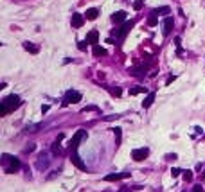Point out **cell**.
Segmentation results:
<instances>
[{"mask_svg":"<svg viewBox=\"0 0 205 192\" xmlns=\"http://www.w3.org/2000/svg\"><path fill=\"white\" fill-rule=\"evenodd\" d=\"M113 133H115V138H117L115 145H121V140H122V131H121V127H113Z\"/></svg>","mask_w":205,"mask_h":192,"instance_id":"18","label":"cell"},{"mask_svg":"<svg viewBox=\"0 0 205 192\" xmlns=\"http://www.w3.org/2000/svg\"><path fill=\"white\" fill-rule=\"evenodd\" d=\"M34 149H36V145H34V144H31L29 147H25V149H24V153H32Z\"/></svg>","mask_w":205,"mask_h":192,"instance_id":"26","label":"cell"},{"mask_svg":"<svg viewBox=\"0 0 205 192\" xmlns=\"http://www.w3.org/2000/svg\"><path fill=\"white\" fill-rule=\"evenodd\" d=\"M83 22H85L83 15H79V13H74V15H72V27H74V29H79V27L83 25Z\"/></svg>","mask_w":205,"mask_h":192,"instance_id":"10","label":"cell"},{"mask_svg":"<svg viewBox=\"0 0 205 192\" xmlns=\"http://www.w3.org/2000/svg\"><path fill=\"white\" fill-rule=\"evenodd\" d=\"M121 192H129V189H126V187H124V189H121Z\"/></svg>","mask_w":205,"mask_h":192,"instance_id":"32","label":"cell"},{"mask_svg":"<svg viewBox=\"0 0 205 192\" xmlns=\"http://www.w3.org/2000/svg\"><path fill=\"white\" fill-rule=\"evenodd\" d=\"M99 108L97 106H86V108H83V113H86V111H97Z\"/></svg>","mask_w":205,"mask_h":192,"instance_id":"24","label":"cell"},{"mask_svg":"<svg viewBox=\"0 0 205 192\" xmlns=\"http://www.w3.org/2000/svg\"><path fill=\"white\" fill-rule=\"evenodd\" d=\"M52 153H54V154H59V153H61V145H59V142H54V145H52Z\"/></svg>","mask_w":205,"mask_h":192,"instance_id":"22","label":"cell"},{"mask_svg":"<svg viewBox=\"0 0 205 192\" xmlns=\"http://www.w3.org/2000/svg\"><path fill=\"white\" fill-rule=\"evenodd\" d=\"M20 104H22V101H20L18 95H15V93L7 95V97L2 101V104H0V115H7L11 111H15Z\"/></svg>","mask_w":205,"mask_h":192,"instance_id":"1","label":"cell"},{"mask_svg":"<svg viewBox=\"0 0 205 192\" xmlns=\"http://www.w3.org/2000/svg\"><path fill=\"white\" fill-rule=\"evenodd\" d=\"M173 25H175V24H173V18L167 16V18L164 20V24H162V34H164V36H169L171 31H173Z\"/></svg>","mask_w":205,"mask_h":192,"instance_id":"8","label":"cell"},{"mask_svg":"<svg viewBox=\"0 0 205 192\" xmlns=\"http://www.w3.org/2000/svg\"><path fill=\"white\" fill-rule=\"evenodd\" d=\"M70 162L76 165V167H78V169H81V170H86V163L83 162V160H81V156L78 154V153H72V156H70Z\"/></svg>","mask_w":205,"mask_h":192,"instance_id":"7","label":"cell"},{"mask_svg":"<svg viewBox=\"0 0 205 192\" xmlns=\"http://www.w3.org/2000/svg\"><path fill=\"white\" fill-rule=\"evenodd\" d=\"M192 192H203V187L202 185H196V187L192 189Z\"/></svg>","mask_w":205,"mask_h":192,"instance_id":"29","label":"cell"},{"mask_svg":"<svg viewBox=\"0 0 205 192\" xmlns=\"http://www.w3.org/2000/svg\"><path fill=\"white\" fill-rule=\"evenodd\" d=\"M133 25H135V22H133V20H129V22H124L121 29H115V31H113V34L119 38V41H122V40H124V36H126V34L129 33V31L133 29Z\"/></svg>","mask_w":205,"mask_h":192,"instance_id":"3","label":"cell"},{"mask_svg":"<svg viewBox=\"0 0 205 192\" xmlns=\"http://www.w3.org/2000/svg\"><path fill=\"white\" fill-rule=\"evenodd\" d=\"M83 138H86V131H85V129H78V131H76V135L72 136V140H70L69 147L72 149V151H76V149H78V145H79V142L83 140Z\"/></svg>","mask_w":205,"mask_h":192,"instance_id":"5","label":"cell"},{"mask_svg":"<svg viewBox=\"0 0 205 192\" xmlns=\"http://www.w3.org/2000/svg\"><path fill=\"white\" fill-rule=\"evenodd\" d=\"M2 163H4V169H6L7 174L16 173V170L22 167L20 160H18V158H13V156H9V154H4V156H2Z\"/></svg>","mask_w":205,"mask_h":192,"instance_id":"2","label":"cell"},{"mask_svg":"<svg viewBox=\"0 0 205 192\" xmlns=\"http://www.w3.org/2000/svg\"><path fill=\"white\" fill-rule=\"evenodd\" d=\"M47 165H49V158L41 153V154H40V158H38V163H36V167H38V169H45Z\"/></svg>","mask_w":205,"mask_h":192,"instance_id":"14","label":"cell"},{"mask_svg":"<svg viewBox=\"0 0 205 192\" xmlns=\"http://www.w3.org/2000/svg\"><path fill=\"white\" fill-rule=\"evenodd\" d=\"M171 11V9L167 7V6H164V7H158V9H153V13L151 15H155V16H158V15H167Z\"/></svg>","mask_w":205,"mask_h":192,"instance_id":"17","label":"cell"},{"mask_svg":"<svg viewBox=\"0 0 205 192\" xmlns=\"http://www.w3.org/2000/svg\"><path fill=\"white\" fill-rule=\"evenodd\" d=\"M97 15H99V9H95V7L86 9V13H85L86 20H95V18H97Z\"/></svg>","mask_w":205,"mask_h":192,"instance_id":"15","label":"cell"},{"mask_svg":"<svg viewBox=\"0 0 205 192\" xmlns=\"http://www.w3.org/2000/svg\"><path fill=\"white\" fill-rule=\"evenodd\" d=\"M78 49H79V50H85V49H86V45L83 43V41H79V45H78Z\"/></svg>","mask_w":205,"mask_h":192,"instance_id":"31","label":"cell"},{"mask_svg":"<svg viewBox=\"0 0 205 192\" xmlns=\"http://www.w3.org/2000/svg\"><path fill=\"white\" fill-rule=\"evenodd\" d=\"M142 92H146L144 86H135V88L129 90V95H139V93H142Z\"/></svg>","mask_w":205,"mask_h":192,"instance_id":"20","label":"cell"},{"mask_svg":"<svg viewBox=\"0 0 205 192\" xmlns=\"http://www.w3.org/2000/svg\"><path fill=\"white\" fill-rule=\"evenodd\" d=\"M157 24H158V20H157V16H155V15H151V16L148 18V25H149V27H155Z\"/></svg>","mask_w":205,"mask_h":192,"instance_id":"21","label":"cell"},{"mask_svg":"<svg viewBox=\"0 0 205 192\" xmlns=\"http://www.w3.org/2000/svg\"><path fill=\"white\" fill-rule=\"evenodd\" d=\"M97 40H99V33H97V31H90V33L86 34V43L95 45V43H97Z\"/></svg>","mask_w":205,"mask_h":192,"instance_id":"11","label":"cell"},{"mask_svg":"<svg viewBox=\"0 0 205 192\" xmlns=\"http://www.w3.org/2000/svg\"><path fill=\"white\" fill-rule=\"evenodd\" d=\"M183 179H185V181L192 179V173H191V170H183Z\"/></svg>","mask_w":205,"mask_h":192,"instance_id":"23","label":"cell"},{"mask_svg":"<svg viewBox=\"0 0 205 192\" xmlns=\"http://www.w3.org/2000/svg\"><path fill=\"white\" fill-rule=\"evenodd\" d=\"M166 160H176V154L173 153V154H166Z\"/></svg>","mask_w":205,"mask_h":192,"instance_id":"30","label":"cell"},{"mask_svg":"<svg viewBox=\"0 0 205 192\" xmlns=\"http://www.w3.org/2000/svg\"><path fill=\"white\" fill-rule=\"evenodd\" d=\"M24 49H25L27 52H31V54H38V50H40V47L34 45V43H31V41H25V43H24Z\"/></svg>","mask_w":205,"mask_h":192,"instance_id":"13","label":"cell"},{"mask_svg":"<svg viewBox=\"0 0 205 192\" xmlns=\"http://www.w3.org/2000/svg\"><path fill=\"white\" fill-rule=\"evenodd\" d=\"M180 173H183V170H180V169H173V170H171V174H173V178H176V176H178Z\"/></svg>","mask_w":205,"mask_h":192,"instance_id":"27","label":"cell"},{"mask_svg":"<svg viewBox=\"0 0 205 192\" xmlns=\"http://www.w3.org/2000/svg\"><path fill=\"white\" fill-rule=\"evenodd\" d=\"M110 92H112L113 95H117V97L121 95V88H110Z\"/></svg>","mask_w":205,"mask_h":192,"instance_id":"28","label":"cell"},{"mask_svg":"<svg viewBox=\"0 0 205 192\" xmlns=\"http://www.w3.org/2000/svg\"><path fill=\"white\" fill-rule=\"evenodd\" d=\"M81 92L78 90H69L67 93H65V99H63V104L67 106V104H76V102H79L81 101Z\"/></svg>","mask_w":205,"mask_h":192,"instance_id":"4","label":"cell"},{"mask_svg":"<svg viewBox=\"0 0 205 192\" xmlns=\"http://www.w3.org/2000/svg\"><path fill=\"white\" fill-rule=\"evenodd\" d=\"M149 154V149L146 147H140V149H133L132 151V158L135 160V162H142V160H146Z\"/></svg>","mask_w":205,"mask_h":192,"instance_id":"6","label":"cell"},{"mask_svg":"<svg viewBox=\"0 0 205 192\" xmlns=\"http://www.w3.org/2000/svg\"><path fill=\"white\" fill-rule=\"evenodd\" d=\"M142 6H144L142 0H137V2H133V7L137 9V11H139V9H142Z\"/></svg>","mask_w":205,"mask_h":192,"instance_id":"25","label":"cell"},{"mask_svg":"<svg viewBox=\"0 0 205 192\" xmlns=\"http://www.w3.org/2000/svg\"><path fill=\"white\" fill-rule=\"evenodd\" d=\"M153 101H155V93H153V92H149V93H148V97L142 101V108H149V106L153 104Z\"/></svg>","mask_w":205,"mask_h":192,"instance_id":"16","label":"cell"},{"mask_svg":"<svg viewBox=\"0 0 205 192\" xmlns=\"http://www.w3.org/2000/svg\"><path fill=\"white\" fill-rule=\"evenodd\" d=\"M94 54H95V56H104L106 50H104L103 47H99V45H94Z\"/></svg>","mask_w":205,"mask_h":192,"instance_id":"19","label":"cell"},{"mask_svg":"<svg viewBox=\"0 0 205 192\" xmlns=\"http://www.w3.org/2000/svg\"><path fill=\"white\" fill-rule=\"evenodd\" d=\"M129 176V173H115V174H108V176H104V181H119V179H124V178H128Z\"/></svg>","mask_w":205,"mask_h":192,"instance_id":"9","label":"cell"},{"mask_svg":"<svg viewBox=\"0 0 205 192\" xmlns=\"http://www.w3.org/2000/svg\"><path fill=\"white\" fill-rule=\"evenodd\" d=\"M124 20H126V13L124 11H117V13L112 15V22H115V24H121V22H124Z\"/></svg>","mask_w":205,"mask_h":192,"instance_id":"12","label":"cell"}]
</instances>
